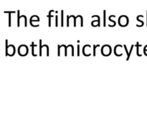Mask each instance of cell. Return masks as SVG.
I'll use <instances>...</instances> for the list:
<instances>
[{"mask_svg": "<svg viewBox=\"0 0 147 138\" xmlns=\"http://www.w3.org/2000/svg\"><path fill=\"white\" fill-rule=\"evenodd\" d=\"M133 47H134V45H132L131 47V50H130V53H129V56H128V57H127V60H129V57H130V54H131V53L132 50H133Z\"/></svg>", "mask_w": 147, "mask_h": 138, "instance_id": "277c9868", "label": "cell"}, {"mask_svg": "<svg viewBox=\"0 0 147 138\" xmlns=\"http://www.w3.org/2000/svg\"><path fill=\"white\" fill-rule=\"evenodd\" d=\"M99 46V45H98L97 46L96 45H94V47H93V55H96V47H98Z\"/></svg>", "mask_w": 147, "mask_h": 138, "instance_id": "3957f363", "label": "cell"}, {"mask_svg": "<svg viewBox=\"0 0 147 138\" xmlns=\"http://www.w3.org/2000/svg\"><path fill=\"white\" fill-rule=\"evenodd\" d=\"M31 46H32V55L37 56V55L34 54V47H35V46H37V45H34V43H32Z\"/></svg>", "mask_w": 147, "mask_h": 138, "instance_id": "6da1fadb", "label": "cell"}, {"mask_svg": "<svg viewBox=\"0 0 147 138\" xmlns=\"http://www.w3.org/2000/svg\"><path fill=\"white\" fill-rule=\"evenodd\" d=\"M62 17H61V25L63 26V11H62Z\"/></svg>", "mask_w": 147, "mask_h": 138, "instance_id": "5b68a950", "label": "cell"}, {"mask_svg": "<svg viewBox=\"0 0 147 138\" xmlns=\"http://www.w3.org/2000/svg\"><path fill=\"white\" fill-rule=\"evenodd\" d=\"M79 47H80V45H78V55H80V50H79Z\"/></svg>", "mask_w": 147, "mask_h": 138, "instance_id": "8992f818", "label": "cell"}, {"mask_svg": "<svg viewBox=\"0 0 147 138\" xmlns=\"http://www.w3.org/2000/svg\"><path fill=\"white\" fill-rule=\"evenodd\" d=\"M136 47H137V50H136V54H137V55L141 56V55L139 53V43H137V44H136Z\"/></svg>", "mask_w": 147, "mask_h": 138, "instance_id": "7a4b0ae2", "label": "cell"}]
</instances>
